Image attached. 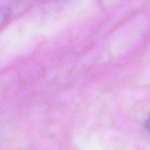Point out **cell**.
<instances>
[{
  "label": "cell",
  "mask_w": 150,
  "mask_h": 150,
  "mask_svg": "<svg viewBox=\"0 0 150 150\" xmlns=\"http://www.w3.org/2000/svg\"><path fill=\"white\" fill-rule=\"evenodd\" d=\"M11 11L7 7H1L0 8V28L8 21L10 18Z\"/></svg>",
  "instance_id": "cell-1"
},
{
  "label": "cell",
  "mask_w": 150,
  "mask_h": 150,
  "mask_svg": "<svg viewBox=\"0 0 150 150\" xmlns=\"http://www.w3.org/2000/svg\"><path fill=\"white\" fill-rule=\"evenodd\" d=\"M146 129H147L148 131H149V133H150V118L147 120V121H146Z\"/></svg>",
  "instance_id": "cell-2"
}]
</instances>
